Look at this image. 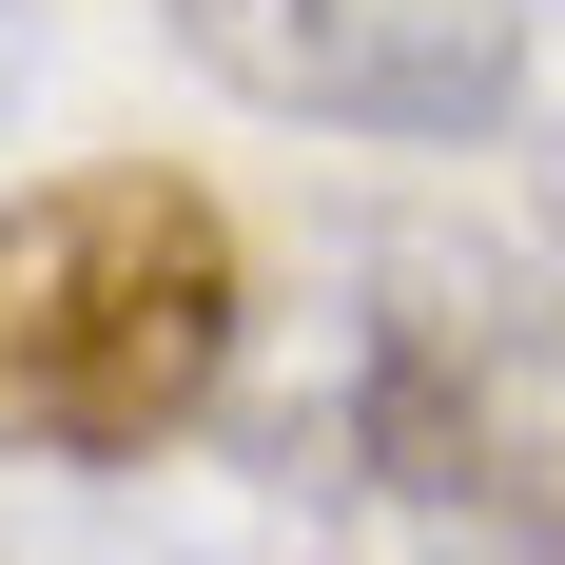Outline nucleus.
I'll return each mask as SVG.
<instances>
[{"instance_id": "f257e3e1", "label": "nucleus", "mask_w": 565, "mask_h": 565, "mask_svg": "<svg viewBox=\"0 0 565 565\" xmlns=\"http://www.w3.org/2000/svg\"><path fill=\"white\" fill-rule=\"evenodd\" d=\"M254 468L409 526L429 565H565V292L488 234L351 254L312 351L254 391Z\"/></svg>"}, {"instance_id": "7ed1b4c3", "label": "nucleus", "mask_w": 565, "mask_h": 565, "mask_svg": "<svg viewBox=\"0 0 565 565\" xmlns=\"http://www.w3.org/2000/svg\"><path fill=\"white\" fill-rule=\"evenodd\" d=\"M157 20L195 78H234L254 117H312V137L468 157L526 117V0H157Z\"/></svg>"}, {"instance_id": "f03ea898", "label": "nucleus", "mask_w": 565, "mask_h": 565, "mask_svg": "<svg viewBox=\"0 0 565 565\" xmlns=\"http://www.w3.org/2000/svg\"><path fill=\"white\" fill-rule=\"evenodd\" d=\"M254 351L234 215L157 157L0 195V449L20 468H157Z\"/></svg>"}, {"instance_id": "20e7f679", "label": "nucleus", "mask_w": 565, "mask_h": 565, "mask_svg": "<svg viewBox=\"0 0 565 565\" xmlns=\"http://www.w3.org/2000/svg\"><path fill=\"white\" fill-rule=\"evenodd\" d=\"M546 234H565V137H546Z\"/></svg>"}]
</instances>
